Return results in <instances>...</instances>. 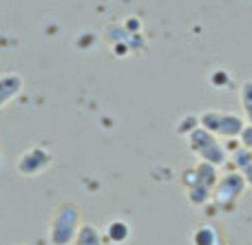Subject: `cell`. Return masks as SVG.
I'll use <instances>...</instances> for the list:
<instances>
[{
    "instance_id": "7c38bea8",
    "label": "cell",
    "mask_w": 252,
    "mask_h": 245,
    "mask_svg": "<svg viewBox=\"0 0 252 245\" xmlns=\"http://www.w3.org/2000/svg\"><path fill=\"white\" fill-rule=\"evenodd\" d=\"M239 97H241V106H244L246 119L252 126V80H246L239 88Z\"/></svg>"
},
{
    "instance_id": "3957f363",
    "label": "cell",
    "mask_w": 252,
    "mask_h": 245,
    "mask_svg": "<svg viewBox=\"0 0 252 245\" xmlns=\"http://www.w3.org/2000/svg\"><path fill=\"white\" fill-rule=\"evenodd\" d=\"M186 139H188L190 150L201 162H208V163H213V166H223V163L228 162L226 146L219 141L217 135H213V133L206 131V128L197 126L192 133H188Z\"/></svg>"
},
{
    "instance_id": "ba28073f",
    "label": "cell",
    "mask_w": 252,
    "mask_h": 245,
    "mask_svg": "<svg viewBox=\"0 0 252 245\" xmlns=\"http://www.w3.org/2000/svg\"><path fill=\"white\" fill-rule=\"evenodd\" d=\"M232 162H235L237 170L244 175L246 184L252 188V153H250L248 148H244V146H241L239 150H235V155H232Z\"/></svg>"
},
{
    "instance_id": "4fadbf2b",
    "label": "cell",
    "mask_w": 252,
    "mask_h": 245,
    "mask_svg": "<svg viewBox=\"0 0 252 245\" xmlns=\"http://www.w3.org/2000/svg\"><path fill=\"white\" fill-rule=\"evenodd\" d=\"M241 146H244V148H248L252 153V126H250V124H246L244 133H241Z\"/></svg>"
},
{
    "instance_id": "30bf717a",
    "label": "cell",
    "mask_w": 252,
    "mask_h": 245,
    "mask_svg": "<svg viewBox=\"0 0 252 245\" xmlns=\"http://www.w3.org/2000/svg\"><path fill=\"white\" fill-rule=\"evenodd\" d=\"M195 245H221V237H219L215 225H201L195 232Z\"/></svg>"
},
{
    "instance_id": "9c48e42d",
    "label": "cell",
    "mask_w": 252,
    "mask_h": 245,
    "mask_svg": "<svg viewBox=\"0 0 252 245\" xmlns=\"http://www.w3.org/2000/svg\"><path fill=\"white\" fill-rule=\"evenodd\" d=\"M73 245H102L100 230H97L95 225L82 223V228H80V232H78V237H75Z\"/></svg>"
},
{
    "instance_id": "8fae6325",
    "label": "cell",
    "mask_w": 252,
    "mask_h": 245,
    "mask_svg": "<svg viewBox=\"0 0 252 245\" xmlns=\"http://www.w3.org/2000/svg\"><path fill=\"white\" fill-rule=\"evenodd\" d=\"M106 232H109V239L113 243H124L130 239V228L124 221H113V223L106 228Z\"/></svg>"
},
{
    "instance_id": "7a4b0ae2",
    "label": "cell",
    "mask_w": 252,
    "mask_h": 245,
    "mask_svg": "<svg viewBox=\"0 0 252 245\" xmlns=\"http://www.w3.org/2000/svg\"><path fill=\"white\" fill-rule=\"evenodd\" d=\"M217 168L208 162H199L195 168L184 172V186H186L188 192V201L192 206H204L210 197H213V190L219 181Z\"/></svg>"
},
{
    "instance_id": "52a82bcc",
    "label": "cell",
    "mask_w": 252,
    "mask_h": 245,
    "mask_svg": "<svg viewBox=\"0 0 252 245\" xmlns=\"http://www.w3.org/2000/svg\"><path fill=\"white\" fill-rule=\"evenodd\" d=\"M22 86H25V82H22V78L18 73H2L0 75V110H2L9 102H13L18 95H20Z\"/></svg>"
},
{
    "instance_id": "5b68a950",
    "label": "cell",
    "mask_w": 252,
    "mask_h": 245,
    "mask_svg": "<svg viewBox=\"0 0 252 245\" xmlns=\"http://www.w3.org/2000/svg\"><path fill=\"white\" fill-rule=\"evenodd\" d=\"M246 179L241 172H228V175H223L221 179L217 181V186H215L213 190V203L217 208H223V210H230L232 206H235L237 201H239V197L244 194L246 190Z\"/></svg>"
},
{
    "instance_id": "6da1fadb",
    "label": "cell",
    "mask_w": 252,
    "mask_h": 245,
    "mask_svg": "<svg viewBox=\"0 0 252 245\" xmlns=\"http://www.w3.org/2000/svg\"><path fill=\"white\" fill-rule=\"evenodd\" d=\"M80 228H82V208L73 201L60 203L49 221V243L73 245Z\"/></svg>"
},
{
    "instance_id": "8992f818",
    "label": "cell",
    "mask_w": 252,
    "mask_h": 245,
    "mask_svg": "<svg viewBox=\"0 0 252 245\" xmlns=\"http://www.w3.org/2000/svg\"><path fill=\"white\" fill-rule=\"evenodd\" d=\"M53 163V155L47 146H31L18 159V172L22 177H38Z\"/></svg>"
},
{
    "instance_id": "277c9868",
    "label": "cell",
    "mask_w": 252,
    "mask_h": 245,
    "mask_svg": "<svg viewBox=\"0 0 252 245\" xmlns=\"http://www.w3.org/2000/svg\"><path fill=\"white\" fill-rule=\"evenodd\" d=\"M199 126L210 131L213 135L223 137V139H237L241 137L246 128V122L241 115L228 113V110H206L199 115Z\"/></svg>"
}]
</instances>
